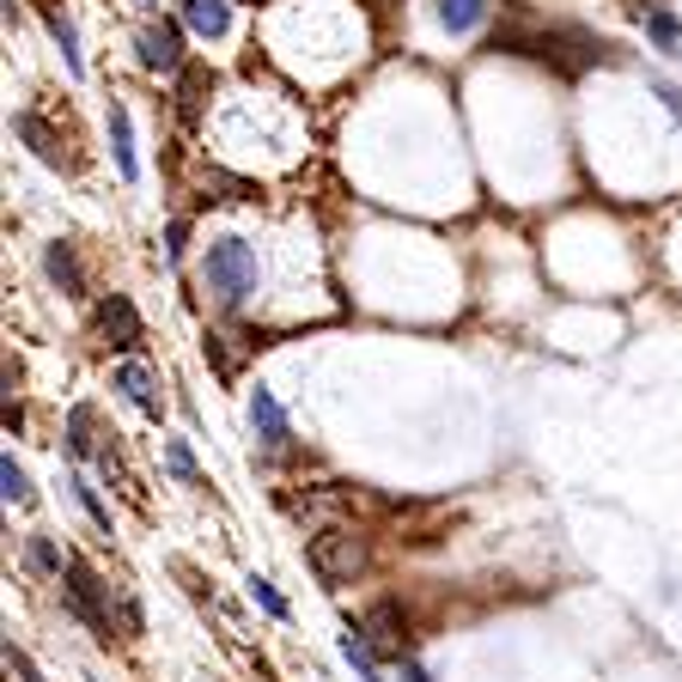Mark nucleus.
<instances>
[{
	"mask_svg": "<svg viewBox=\"0 0 682 682\" xmlns=\"http://www.w3.org/2000/svg\"><path fill=\"white\" fill-rule=\"evenodd\" d=\"M652 92H658V98H664V105H670V117H676V122H682V92H676V86H664V79H652Z\"/></svg>",
	"mask_w": 682,
	"mask_h": 682,
	"instance_id": "obj_26",
	"label": "nucleus"
},
{
	"mask_svg": "<svg viewBox=\"0 0 682 682\" xmlns=\"http://www.w3.org/2000/svg\"><path fill=\"white\" fill-rule=\"evenodd\" d=\"M676 55H682V50H676Z\"/></svg>",
	"mask_w": 682,
	"mask_h": 682,
	"instance_id": "obj_28",
	"label": "nucleus"
},
{
	"mask_svg": "<svg viewBox=\"0 0 682 682\" xmlns=\"http://www.w3.org/2000/svg\"><path fill=\"white\" fill-rule=\"evenodd\" d=\"M487 19V0H439V25L446 31H475Z\"/></svg>",
	"mask_w": 682,
	"mask_h": 682,
	"instance_id": "obj_17",
	"label": "nucleus"
},
{
	"mask_svg": "<svg viewBox=\"0 0 682 682\" xmlns=\"http://www.w3.org/2000/svg\"><path fill=\"white\" fill-rule=\"evenodd\" d=\"M244 585H250V597H256V604H263V616H275V622H287V616H293V609H287V597H280V591H275V579L250 573Z\"/></svg>",
	"mask_w": 682,
	"mask_h": 682,
	"instance_id": "obj_19",
	"label": "nucleus"
},
{
	"mask_svg": "<svg viewBox=\"0 0 682 682\" xmlns=\"http://www.w3.org/2000/svg\"><path fill=\"white\" fill-rule=\"evenodd\" d=\"M184 238H189V226H184V220H170V232H165V256H170V263L184 256Z\"/></svg>",
	"mask_w": 682,
	"mask_h": 682,
	"instance_id": "obj_25",
	"label": "nucleus"
},
{
	"mask_svg": "<svg viewBox=\"0 0 682 682\" xmlns=\"http://www.w3.org/2000/svg\"><path fill=\"white\" fill-rule=\"evenodd\" d=\"M403 682H433V676H427V670H420L415 658H408V664H403Z\"/></svg>",
	"mask_w": 682,
	"mask_h": 682,
	"instance_id": "obj_27",
	"label": "nucleus"
},
{
	"mask_svg": "<svg viewBox=\"0 0 682 682\" xmlns=\"http://www.w3.org/2000/svg\"><path fill=\"white\" fill-rule=\"evenodd\" d=\"M43 25H50V37L62 43V62H67V74H86V62H79V37H74V19H67L62 7H43Z\"/></svg>",
	"mask_w": 682,
	"mask_h": 682,
	"instance_id": "obj_13",
	"label": "nucleus"
},
{
	"mask_svg": "<svg viewBox=\"0 0 682 682\" xmlns=\"http://www.w3.org/2000/svg\"><path fill=\"white\" fill-rule=\"evenodd\" d=\"M98 336H105L110 348H117V354H134V348L146 341L141 311H134V305L122 299V293H105V299H98Z\"/></svg>",
	"mask_w": 682,
	"mask_h": 682,
	"instance_id": "obj_4",
	"label": "nucleus"
},
{
	"mask_svg": "<svg viewBox=\"0 0 682 682\" xmlns=\"http://www.w3.org/2000/svg\"><path fill=\"white\" fill-rule=\"evenodd\" d=\"M213 92V74L208 67H184V86H177V110H184V122L201 117V98Z\"/></svg>",
	"mask_w": 682,
	"mask_h": 682,
	"instance_id": "obj_14",
	"label": "nucleus"
},
{
	"mask_svg": "<svg viewBox=\"0 0 682 682\" xmlns=\"http://www.w3.org/2000/svg\"><path fill=\"white\" fill-rule=\"evenodd\" d=\"M110 153H117V170L134 184V177H141V158H134V122L122 105H110Z\"/></svg>",
	"mask_w": 682,
	"mask_h": 682,
	"instance_id": "obj_11",
	"label": "nucleus"
},
{
	"mask_svg": "<svg viewBox=\"0 0 682 682\" xmlns=\"http://www.w3.org/2000/svg\"><path fill=\"white\" fill-rule=\"evenodd\" d=\"M250 427L263 433V446H287V439H293L287 408H280V403H275V391H263V384L250 391Z\"/></svg>",
	"mask_w": 682,
	"mask_h": 682,
	"instance_id": "obj_7",
	"label": "nucleus"
},
{
	"mask_svg": "<svg viewBox=\"0 0 682 682\" xmlns=\"http://www.w3.org/2000/svg\"><path fill=\"white\" fill-rule=\"evenodd\" d=\"M67 487H74V499L86 506V518H92L98 530H110V506L98 499V487H92V482H79V475H67Z\"/></svg>",
	"mask_w": 682,
	"mask_h": 682,
	"instance_id": "obj_21",
	"label": "nucleus"
},
{
	"mask_svg": "<svg viewBox=\"0 0 682 682\" xmlns=\"http://www.w3.org/2000/svg\"><path fill=\"white\" fill-rule=\"evenodd\" d=\"M13 134H19V141H31V153H37L43 165H62V141H55V129L37 117V110H19V117H13Z\"/></svg>",
	"mask_w": 682,
	"mask_h": 682,
	"instance_id": "obj_9",
	"label": "nucleus"
},
{
	"mask_svg": "<svg viewBox=\"0 0 682 682\" xmlns=\"http://www.w3.org/2000/svg\"><path fill=\"white\" fill-rule=\"evenodd\" d=\"M311 573L323 579V585H354L360 573H366V542L354 537V530H317L311 537Z\"/></svg>",
	"mask_w": 682,
	"mask_h": 682,
	"instance_id": "obj_2",
	"label": "nucleus"
},
{
	"mask_svg": "<svg viewBox=\"0 0 682 682\" xmlns=\"http://www.w3.org/2000/svg\"><path fill=\"white\" fill-rule=\"evenodd\" d=\"M7 670H13V676H19V682H43V676H37V664H31V658H25V652H19V646H13V640H7Z\"/></svg>",
	"mask_w": 682,
	"mask_h": 682,
	"instance_id": "obj_24",
	"label": "nucleus"
},
{
	"mask_svg": "<svg viewBox=\"0 0 682 682\" xmlns=\"http://www.w3.org/2000/svg\"><path fill=\"white\" fill-rule=\"evenodd\" d=\"M165 463H170V475H177V482L201 487V463H196V451H189L184 439H170V446H165Z\"/></svg>",
	"mask_w": 682,
	"mask_h": 682,
	"instance_id": "obj_20",
	"label": "nucleus"
},
{
	"mask_svg": "<svg viewBox=\"0 0 682 682\" xmlns=\"http://www.w3.org/2000/svg\"><path fill=\"white\" fill-rule=\"evenodd\" d=\"M0 494H7V506H25L31 499V475H25V463H19L13 451L0 458Z\"/></svg>",
	"mask_w": 682,
	"mask_h": 682,
	"instance_id": "obj_18",
	"label": "nucleus"
},
{
	"mask_svg": "<svg viewBox=\"0 0 682 682\" xmlns=\"http://www.w3.org/2000/svg\"><path fill=\"white\" fill-rule=\"evenodd\" d=\"M208 293L226 305V311H238V305L256 293V250L244 244V238H213L208 244Z\"/></svg>",
	"mask_w": 682,
	"mask_h": 682,
	"instance_id": "obj_1",
	"label": "nucleus"
},
{
	"mask_svg": "<svg viewBox=\"0 0 682 682\" xmlns=\"http://www.w3.org/2000/svg\"><path fill=\"white\" fill-rule=\"evenodd\" d=\"M360 628H366V640H378V646H403V616H396V604H372Z\"/></svg>",
	"mask_w": 682,
	"mask_h": 682,
	"instance_id": "obj_15",
	"label": "nucleus"
},
{
	"mask_svg": "<svg viewBox=\"0 0 682 682\" xmlns=\"http://www.w3.org/2000/svg\"><path fill=\"white\" fill-rule=\"evenodd\" d=\"M184 25L196 37H226L232 31V7L226 0H184Z\"/></svg>",
	"mask_w": 682,
	"mask_h": 682,
	"instance_id": "obj_10",
	"label": "nucleus"
},
{
	"mask_svg": "<svg viewBox=\"0 0 682 682\" xmlns=\"http://www.w3.org/2000/svg\"><path fill=\"white\" fill-rule=\"evenodd\" d=\"M646 37H652V43H664V50H676V37H682L676 13H646Z\"/></svg>",
	"mask_w": 682,
	"mask_h": 682,
	"instance_id": "obj_23",
	"label": "nucleus"
},
{
	"mask_svg": "<svg viewBox=\"0 0 682 682\" xmlns=\"http://www.w3.org/2000/svg\"><path fill=\"white\" fill-rule=\"evenodd\" d=\"M62 579H67V585H62V604L74 609V616L86 622L98 640H110V634H117V628H110V585H105V579H98L86 561H67Z\"/></svg>",
	"mask_w": 682,
	"mask_h": 682,
	"instance_id": "obj_3",
	"label": "nucleus"
},
{
	"mask_svg": "<svg viewBox=\"0 0 682 682\" xmlns=\"http://www.w3.org/2000/svg\"><path fill=\"white\" fill-rule=\"evenodd\" d=\"M43 268H50V280L67 293V299H79V293H86V275H79V256H74V244H62V238H55V244L43 250Z\"/></svg>",
	"mask_w": 682,
	"mask_h": 682,
	"instance_id": "obj_8",
	"label": "nucleus"
},
{
	"mask_svg": "<svg viewBox=\"0 0 682 682\" xmlns=\"http://www.w3.org/2000/svg\"><path fill=\"white\" fill-rule=\"evenodd\" d=\"M134 50H141L146 74H177V67H184V25H177V19H158V25L141 31Z\"/></svg>",
	"mask_w": 682,
	"mask_h": 682,
	"instance_id": "obj_5",
	"label": "nucleus"
},
{
	"mask_svg": "<svg viewBox=\"0 0 682 682\" xmlns=\"http://www.w3.org/2000/svg\"><path fill=\"white\" fill-rule=\"evenodd\" d=\"M110 384H117V391L129 396V403L141 408V415H153V420L165 415V396H158V378L141 366V360H122V366H117V378H110Z\"/></svg>",
	"mask_w": 682,
	"mask_h": 682,
	"instance_id": "obj_6",
	"label": "nucleus"
},
{
	"mask_svg": "<svg viewBox=\"0 0 682 682\" xmlns=\"http://www.w3.org/2000/svg\"><path fill=\"white\" fill-rule=\"evenodd\" d=\"M67 451H74V458H98V433H92V408L86 403H74L67 408Z\"/></svg>",
	"mask_w": 682,
	"mask_h": 682,
	"instance_id": "obj_12",
	"label": "nucleus"
},
{
	"mask_svg": "<svg viewBox=\"0 0 682 682\" xmlns=\"http://www.w3.org/2000/svg\"><path fill=\"white\" fill-rule=\"evenodd\" d=\"M25 561L37 566V573H67V561H62V549H55L50 537H31V549H25Z\"/></svg>",
	"mask_w": 682,
	"mask_h": 682,
	"instance_id": "obj_22",
	"label": "nucleus"
},
{
	"mask_svg": "<svg viewBox=\"0 0 682 682\" xmlns=\"http://www.w3.org/2000/svg\"><path fill=\"white\" fill-rule=\"evenodd\" d=\"M341 658L360 670V682H378V658H372V640H366V628H348L341 634Z\"/></svg>",
	"mask_w": 682,
	"mask_h": 682,
	"instance_id": "obj_16",
	"label": "nucleus"
}]
</instances>
